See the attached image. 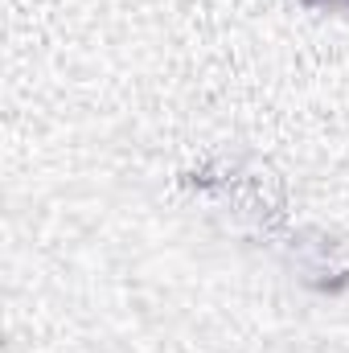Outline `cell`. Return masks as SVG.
<instances>
[{"label":"cell","mask_w":349,"mask_h":353,"mask_svg":"<svg viewBox=\"0 0 349 353\" xmlns=\"http://www.w3.org/2000/svg\"><path fill=\"white\" fill-rule=\"evenodd\" d=\"M279 259L296 275V283H304L317 296H341L349 292V247L341 239H333L321 226H288L279 234Z\"/></svg>","instance_id":"obj_2"},{"label":"cell","mask_w":349,"mask_h":353,"mask_svg":"<svg viewBox=\"0 0 349 353\" xmlns=\"http://www.w3.org/2000/svg\"><path fill=\"white\" fill-rule=\"evenodd\" d=\"M308 12H349V0H296Z\"/></svg>","instance_id":"obj_3"},{"label":"cell","mask_w":349,"mask_h":353,"mask_svg":"<svg viewBox=\"0 0 349 353\" xmlns=\"http://www.w3.org/2000/svg\"><path fill=\"white\" fill-rule=\"evenodd\" d=\"M181 189L226 214L235 230H247L263 243H279L288 230V185L267 161L210 157L181 173Z\"/></svg>","instance_id":"obj_1"}]
</instances>
